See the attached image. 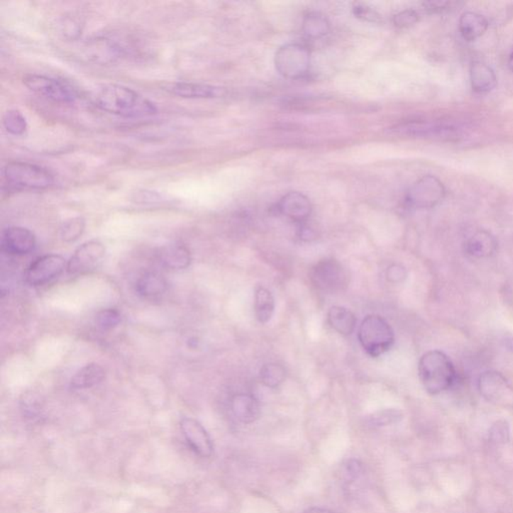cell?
Instances as JSON below:
<instances>
[{"instance_id":"obj_30","label":"cell","mask_w":513,"mask_h":513,"mask_svg":"<svg viewBox=\"0 0 513 513\" xmlns=\"http://www.w3.org/2000/svg\"><path fill=\"white\" fill-rule=\"evenodd\" d=\"M121 320V313L116 309L108 308L97 313L96 322L103 331H111L118 327Z\"/></svg>"},{"instance_id":"obj_24","label":"cell","mask_w":513,"mask_h":513,"mask_svg":"<svg viewBox=\"0 0 513 513\" xmlns=\"http://www.w3.org/2000/svg\"><path fill=\"white\" fill-rule=\"evenodd\" d=\"M275 299L271 292L263 286H258L255 290L254 312L256 319L262 324H266L273 317Z\"/></svg>"},{"instance_id":"obj_28","label":"cell","mask_w":513,"mask_h":513,"mask_svg":"<svg viewBox=\"0 0 513 513\" xmlns=\"http://www.w3.org/2000/svg\"><path fill=\"white\" fill-rule=\"evenodd\" d=\"M86 228V221L82 217H75L65 221L60 227V238L63 242L72 243L79 239Z\"/></svg>"},{"instance_id":"obj_14","label":"cell","mask_w":513,"mask_h":513,"mask_svg":"<svg viewBox=\"0 0 513 513\" xmlns=\"http://www.w3.org/2000/svg\"><path fill=\"white\" fill-rule=\"evenodd\" d=\"M165 91L184 99H216L226 94L223 87L201 84V82H177L165 87Z\"/></svg>"},{"instance_id":"obj_6","label":"cell","mask_w":513,"mask_h":513,"mask_svg":"<svg viewBox=\"0 0 513 513\" xmlns=\"http://www.w3.org/2000/svg\"><path fill=\"white\" fill-rule=\"evenodd\" d=\"M276 70L286 79H302L310 69V53L298 43H290L280 48L275 57Z\"/></svg>"},{"instance_id":"obj_16","label":"cell","mask_w":513,"mask_h":513,"mask_svg":"<svg viewBox=\"0 0 513 513\" xmlns=\"http://www.w3.org/2000/svg\"><path fill=\"white\" fill-rule=\"evenodd\" d=\"M231 410L236 419L244 424H251L259 419L261 415L259 401L251 394L240 393L235 395L231 400Z\"/></svg>"},{"instance_id":"obj_22","label":"cell","mask_w":513,"mask_h":513,"mask_svg":"<svg viewBox=\"0 0 513 513\" xmlns=\"http://www.w3.org/2000/svg\"><path fill=\"white\" fill-rule=\"evenodd\" d=\"M328 323L343 336H350L356 328V317L349 309L334 306L328 312Z\"/></svg>"},{"instance_id":"obj_25","label":"cell","mask_w":513,"mask_h":513,"mask_svg":"<svg viewBox=\"0 0 513 513\" xmlns=\"http://www.w3.org/2000/svg\"><path fill=\"white\" fill-rule=\"evenodd\" d=\"M303 31L308 38H318L327 35L329 23L327 19L317 12L309 13L303 23Z\"/></svg>"},{"instance_id":"obj_15","label":"cell","mask_w":513,"mask_h":513,"mask_svg":"<svg viewBox=\"0 0 513 513\" xmlns=\"http://www.w3.org/2000/svg\"><path fill=\"white\" fill-rule=\"evenodd\" d=\"M277 208L280 214L299 224L305 223L312 213L310 200L298 192H291L284 196Z\"/></svg>"},{"instance_id":"obj_20","label":"cell","mask_w":513,"mask_h":513,"mask_svg":"<svg viewBox=\"0 0 513 513\" xmlns=\"http://www.w3.org/2000/svg\"><path fill=\"white\" fill-rule=\"evenodd\" d=\"M470 82L474 92L487 94L497 86V77L490 65L481 62H473L470 67Z\"/></svg>"},{"instance_id":"obj_2","label":"cell","mask_w":513,"mask_h":513,"mask_svg":"<svg viewBox=\"0 0 513 513\" xmlns=\"http://www.w3.org/2000/svg\"><path fill=\"white\" fill-rule=\"evenodd\" d=\"M418 373L427 393L437 395L453 387L457 372L451 358L439 350L423 354L418 364Z\"/></svg>"},{"instance_id":"obj_34","label":"cell","mask_w":513,"mask_h":513,"mask_svg":"<svg viewBox=\"0 0 513 513\" xmlns=\"http://www.w3.org/2000/svg\"><path fill=\"white\" fill-rule=\"evenodd\" d=\"M386 278L390 283L399 284L405 281L407 278V271L405 267L400 264H393L387 269L386 272Z\"/></svg>"},{"instance_id":"obj_12","label":"cell","mask_w":513,"mask_h":513,"mask_svg":"<svg viewBox=\"0 0 513 513\" xmlns=\"http://www.w3.org/2000/svg\"><path fill=\"white\" fill-rule=\"evenodd\" d=\"M180 425L187 444L197 456L209 458L213 456L214 444L210 434L198 420L184 418Z\"/></svg>"},{"instance_id":"obj_1","label":"cell","mask_w":513,"mask_h":513,"mask_svg":"<svg viewBox=\"0 0 513 513\" xmlns=\"http://www.w3.org/2000/svg\"><path fill=\"white\" fill-rule=\"evenodd\" d=\"M94 103L106 113L125 118H145L158 113L153 101L130 87L120 84H108L97 89Z\"/></svg>"},{"instance_id":"obj_10","label":"cell","mask_w":513,"mask_h":513,"mask_svg":"<svg viewBox=\"0 0 513 513\" xmlns=\"http://www.w3.org/2000/svg\"><path fill=\"white\" fill-rule=\"evenodd\" d=\"M106 247L99 241L92 240L79 246L67 263V272L74 276L91 273L103 261Z\"/></svg>"},{"instance_id":"obj_13","label":"cell","mask_w":513,"mask_h":513,"mask_svg":"<svg viewBox=\"0 0 513 513\" xmlns=\"http://www.w3.org/2000/svg\"><path fill=\"white\" fill-rule=\"evenodd\" d=\"M35 236L28 228H7L2 232L1 251L11 256H24L35 250Z\"/></svg>"},{"instance_id":"obj_38","label":"cell","mask_w":513,"mask_h":513,"mask_svg":"<svg viewBox=\"0 0 513 513\" xmlns=\"http://www.w3.org/2000/svg\"><path fill=\"white\" fill-rule=\"evenodd\" d=\"M305 513H335L332 510L326 509V508L321 507H311L308 510H306Z\"/></svg>"},{"instance_id":"obj_11","label":"cell","mask_w":513,"mask_h":513,"mask_svg":"<svg viewBox=\"0 0 513 513\" xmlns=\"http://www.w3.org/2000/svg\"><path fill=\"white\" fill-rule=\"evenodd\" d=\"M67 267L65 260L60 255H45L29 265L24 278L29 285L43 286L57 278Z\"/></svg>"},{"instance_id":"obj_27","label":"cell","mask_w":513,"mask_h":513,"mask_svg":"<svg viewBox=\"0 0 513 513\" xmlns=\"http://www.w3.org/2000/svg\"><path fill=\"white\" fill-rule=\"evenodd\" d=\"M4 126L12 136H21L28 130V121L16 109H9L4 116Z\"/></svg>"},{"instance_id":"obj_39","label":"cell","mask_w":513,"mask_h":513,"mask_svg":"<svg viewBox=\"0 0 513 513\" xmlns=\"http://www.w3.org/2000/svg\"><path fill=\"white\" fill-rule=\"evenodd\" d=\"M508 67L513 72V52L510 53L509 58H508Z\"/></svg>"},{"instance_id":"obj_19","label":"cell","mask_w":513,"mask_h":513,"mask_svg":"<svg viewBox=\"0 0 513 513\" xmlns=\"http://www.w3.org/2000/svg\"><path fill=\"white\" fill-rule=\"evenodd\" d=\"M159 261L162 266L170 270H184L191 264L192 258L188 248L183 245L165 246L159 252Z\"/></svg>"},{"instance_id":"obj_29","label":"cell","mask_w":513,"mask_h":513,"mask_svg":"<svg viewBox=\"0 0 513 513\" xmlns=\"http://www.w3.org/2000/svg\"><path fill=\"white\" fill-rule=\"evenodd\" d=\"M402 417V412L399 410L386 409L372 414L368 422L373 427H384L399 422Z\"/></svg>"},{"instance_id":"obj_23","label":"cell","mask_w":513,"mask_h":513,"mask_svg":"<svg viewBox=\"0 0 513 513\" xmlns=\"http://www.w3.org/2000/svg\"><path fill=\"white\" fill-rule=\"evenodd\" d=\"M104 377L106 372L103 367L96 363L87 364L75 374L70 381V386L77 390L89 389L103 382Z\"/></svg>"},{"instance_id":"obj_17","label":"cell","mask_w":513,"mask_h":513,"mask_svg":"<svg viewBox=\"0 0 513 513\" xmlns=\"http://www.w3.org/2000/svg\"><path fill=\"white\" fill-rule=\"evenodd\" d=\"M464 251L475 259L490 258L497 251V240L487 231H478L466 241Z\"/></svg>"},{"instance_id":"obj_32","label":"cell","mask_w":513,"mask_h":513,"mask_svg":"<svg viewBox=\"0 0 513 513\" xmlns=\"http://www.w3.org/2000/svg\"><path fill=\"white\" fill-rule=\"evenodd\" d=\"M418 21H419V16H418L417 12L412 11V9H407V11L400 12L397 16H395L393 21L397 28H406L414 26L415 23H418Z\"/></svg>"},{"instance_id":"obj_36","label":"cell","mask_w":513,"mask_h":513,"mask_svg":"<svg viewBox=\"0 0 513 513\" xmlns=\"http://www.w3.org/2000/svg\"><path fill=\"white\" fill-rule=\"evenodd\" d=\"M354 11L358 18H363L366 21H376V18H379V16H377L375 12L371 11L368 7L357 6L355 7Z\"/></svg>"},{"instance_id":"obj_35","label":"cell","mask_w":513,"mask_h":513,"mask_svg":"<svg viewBox=\"0 0 513 513\" xmlns=\"http://www.w3.org/2000/svg\"><path fill=\"white\" fill-rule=\"evenodd\" d=\"M456 4V2L452 1H430L424 4V6L426 7L428 11L440 13V12L451 11V9H454Z\"/></svg>"},{"instance_id":"obj_18","label":"cell","mask_w":513,"mask_h":513,"mask_svg":"<svg viewBox=\"0 0 513 513\" xmlns=\"http://www.w3.org/2000/svg\"><path fill=\"white\" fill-rule=\"evenodd\" d=\"M136 292L143 299L160 298L167 290V282L157 272H145L136 282Z\"/></svg>"},{"instance_id":"obj_31","label":"cell","mask_w":513,"mask_h":513,"mask_svg":"<svg viewBox=\"0 0 513 513\" xmlns=\"http://www.w3.org/2000/svg\"><path fill=\"white\" fill-rule=\"evenodd\" d=\"M509 423L504 419L493 423L490 429V440L493 443L504 444L509 440Z\"/></svg>"},{"instance_id":"obj_4","label":"cell","mask_w":513,"mask_h":513,"mask_svg":"<svg viewBox=\"0 0 513 513\" xmlns=\"http://www.w3.org/2000/svg\"><path fill=\"white\" fill-rule=\"evenodd\" d=\"M6 183L16 189H46L55 184L52 172L28 162H11L4 167Z\"/></svg>"},{"instance_id":"obj_5","label":"cell","mask_w":513,"mask_h":513,"mask_svg":"<svg viewBox=\"0 0 513 513\" xmlns=\"http://www.w3.org/2000/svg\"><path fill=\"white\" fill-rule=\"evenodd\" d=\"M310 280L318 290L337 293L348 286V274L341 263L324 259L316 263L310 271Z\"/></svg>"},{"instance_id":"obj_37","label":"cell","mask_w":513,"mask_h":513,"mask_svg":"<svg viewBox=\"0 0 513 513\" xmlns=\"http://www.w3.org/2000/svg\"><path fill=\"white\" fill-rule=\"evenodd\" d=\"M300 232H299V237L300 239L304 241H312L316 238V232L312 228L308 227V226H304L303 224H300Z\"/></svg>"},{"instance_id":"obj_3","label":"cell","mask_w":513,"mask_h":513,"mask_svg":"<svg viewBox=\"0 0 513 513\" xmlns=\"http://www.w3.org/2000/svg\"><path fill=\"white\" fill-rule=\"evenodd\" d=\"M358 339L364 351L376 358L391 349L395 336L387 321L381 316L369 315L360 325Z\"/></svg>"},{"instance_id":"obj_33","label":"cell","mask_w":513,"mask_h":513,"mask_svg":"<svg viewBox=\"0 0 513 513\" xmlns=\"http://www.w3.org/2000/svg\"><path fill=\"white\" fill-rule=\"evenodd\" d=\"M363 464L357 459H350L344 466V473L347 480L354 481L363 474Z\"/></svg>"},{"instance_id":"obj_26","label":"cell","mask_w":513,"mask_h":513,"mask_svg":"<svg viewBox=\"0 0 513 513\" xmlns=\"http://www.w3.org/2000/svg\"><path fill=\"white\" fill-rule=\"evenodd\" d=\"M286 370L283 366L276 363L266 364L260 370V379L266 387H279L286 379Z\"/></svg>"},{"instance_id":"obj_9","label":"cell","mask_w":513,"mask_h":513,"mask_svg":"<svg viewBox=\"0 0 513 513\" xmlns=\"http://www.w3.org/2000/svg\"><path fill=\"white\" fill-rule=\"evenodd\" d=\"M478 390L488 402L503 406L513 405V387L500 372H483L478 379Z\"/></svg>"},{"instance_id":"obj_7","label":"cell","mask_w":513,"mask_h":513,"mask_svg":"<svg viewBox=\"0 0 513 513\" xmlns=\"http://www.w3.org/2000/svg\"><path fill=\"white\" fill-rule=\"evenodd\" d=\"M23 84L38 96L55 103H74L77 94L72 87L53 77L43 75H28L23 77Z\"/></svg>"},{"instance_id":"obj_21","label":"cell","mask_w":513,"mask_h":513,"mask_svg":"<svg viewBox=\"0 0 513 513\" xmlns=\"http://www.w3.org/2000/svg\"><path fill=\"white\" fill-rule=\"evenodd\" d=\"M488 26L487 19L476 12H464L459 19V31L462 38L468 41L478 40L485 35Z\"/></svg>"},{"instance_id":"obj_8","label":"cell","mask_w":513,"mask_h":513,"mask_svg":"<svg viewBox=\"0 0 513 513\" xmlns=\"http://www.w3.org/2000/svg\"><path fill=\"white\" fill-rule=\"evenodd\" d=\"M446 189L443 183L434 176H424L408 191L406 200L411 206L417 209H430L438 205L443 200Z\"/></svg>"}]
</instances>
